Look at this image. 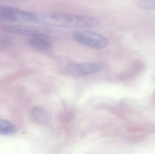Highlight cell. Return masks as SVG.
I'll list each match as a JSON object with an SVG mask.
<instances>
[{
  "label": "cell",
  "instance_id": "cell-1",
  "mask_svg": "<svg viewBox=\"0 0 155 154\" xmlns=\"http://www.w3.org/2000/svg\"><path fill=\"white\" fill-rule=\"evenodd\" d=\"M37 21L44 24L65 28H88L99 24L95 17L71 14L46 13L38 16Z\"/></svg>",
  "mask_w": 155,
  "mask_h": 154
},
{
  "label": "cell",
  "instance_id": "cell-2",
  "mask_svg": "<svg viewBox=\"0 0 155 154\" xmlns=\"http://www.w3.org/2000/svg\"><path fill=\"white\" fill-rule=\"evenodd\" d=\"M72 37L76 42L94 49H104L109 43L108 40L104 36L90 31H75Z\"/></svg>",
  "mask_w": 155,
  "mask_h": 154
},
{
  "label": "cell",
  "instance_id": "cell-3",
  "mask_svg": "<svg viewBox=\"0 0 155 154\" xmlns=\"http://www.w3.org/2000/svg\"><path fill=\"white\" fill-rule=\"evenodd\" d=\"M37 19V15L33 13L0 4V21L35 22Z\"/></svg>",
  "mask_w": 155,
  "mask_h": 154
},
{
  "label": "cell",
  "instance_id": "cell-4",
  "mask_svg": "<svg viewBox=\"0 0 155 154\" xmlns=\"http://www.w3.org/2000/svg\"><path fill=\"white\" fill-rule=\"evenodd\" d=\"M6 32L30 37L35 36H44L50 38L54 36V33L48 29L33 26L23 25H6L2 27Z\"/></svg>",
  "mask_w": 155,
  "mask_h": 154
},
{
  "label": "cell",
  "instance_id": "cell-5",
  "mask_svg": "<svg viewBox=\"0 0 155 154\" xmlns=\"http://www.w3.org/2000/svg\"><path fill=\"white\" fill-rule=\"evenodd\" d=\"M101 69V66L97 63H77L68 66L65 71L66 74L71 77H78L96 73Z\"/></svg>",
  "mask_w": 155,
  "mask_h": 154
},
{
  "label": "cell",
  "instance_id": "cell-6",
  "mask_svg": "<svg viewBox=\"0 0 155 154\" xmlns=\"http://www.w3.org/2000/svg\"><path fill=\"white\" fill-rule=\"evenodd\" d=\"M28 43L31 47L38 50H47L51 47L48 38L44 36H31L28 40Z\"/></svg>",
  "mask_w": 155,
  "mask_h": 154
},
{
  "label": "cell",
  "instance_id": "cell-7",
  "mask_svg": "<svg viewBox=\"0 0 155 154\" xmlns=\"http://www.w3.org/2000/svg\"><path fill=\"white\" fill-rule=\"evenodd\" d=\"M31 116L32 120L39 124H46L50 121L49 114L42 108L36 107L33 108L31 113Z\"/></svg>",
  "mask_w": 155,
  "mask_h": 154
},
{
  "label": "cell",
  "instance_id": "cell-8",
  "mask_svg": "<svg viewBox=\"0 0 155 154\" xmlns=\"http://www.w3.org/2000/svg\"><path fill=\"white\" fill-rule=\"evenodd\" d=\"M17 132L16 126L7 120L0 118V135H12Z\"/></svg>",
  "mask_w": 155,
  "mask_h": 154
},
{
  "label": "cell",
  "instance_id": "cell-9",
  "mask_svg": "<svg viewBox=\"0 0 155 154\" xmlns=\"http://www.w3.org/2000/svg\"><path fill=\"white\" fill-rule=\"evenodd\" d=\"M138 5L143 9L155 10V0H143Z\"/></svg>",
  "mask_w": 155,
  "mask_h": 154
},
{
  "label": "cell",
  "instance_id": "cell-10",
  "mask_svg": "<svg viewBox=\"0 0 155 154\" xmlns=\"http://www.w3.org/2000/svg\"><path fill=\"white\" fill-rule=\"evenodd\" d=\"M12 40L9 38H0V46H7L11 43Z\"/></svg>",
  "mask_w": 155,
  "mask_h": 154
}]
</instances>
